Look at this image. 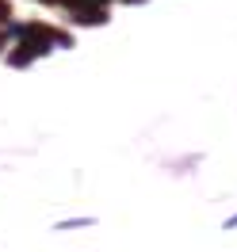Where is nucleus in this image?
<instances>
[{
	"instance_id": "f257e3e1",
	"label": "nucleus",
	"mask_w": 237,
	"mask_h": 252,
	"mask_svg": "<svg viewBox=\"0 0 237 252\" xmlns=\"http://www.w3.org/2000/svg\"><path fill=\"white\" fill-rule=\"evenodd\" d=\"M4 38H8V34H4V31H0V46H4Z\"/></svg>"
}]
</instances>
